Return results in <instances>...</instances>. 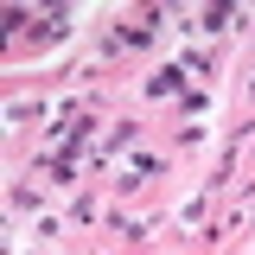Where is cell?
<instances>
[{"mask_svg": "<svg viewBox=\"0 0 255 255\" xmlns=\"http://www.w3.org/2000/svg\"><path fill=\"white\" fill-rule=\"evenodd\" d=\"M185 77H191L185 64H166V70H159V77H153V83H147V90H153V96H172V90H179V83H185Z\"/></svg>", "mask_w": 255, "mask_h": 255, "instance_id": "cell-1", "label": "cell"}]
</instances>
